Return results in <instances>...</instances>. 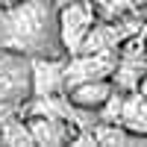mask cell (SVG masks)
Masks as SVG:
<instances>
[{
  "instance_id": "5b68a950",
  "label": "cell",
  "mask_w": 147,
  "mask_h": 147,
  "mask_svg": "<svg viewBox=\"0 0 147 147\" xmlns=\"http://www.w3.org/2000/svg\"><path fill=\"white\" fill-rule=\"evenodd\" d=\"M118 53H71L68 56V88L94 80H112Z\"/></svg>"
},
{
  "instance_id": "5bb4252c",
  "label": "cell",
  "mask_w": 147,
  "mask_h": 147,
  "mask_svg": "<svg viewBox=\"0 0 147 147\" xmlns=\"http://www.w3.org/2000/svg\"><path fill=\"white\" fill-rule=\"evenodd\" d=\"M138 91H141V94H144V97H147V77H144V82H141V85H138Z\"/></svg>"
},
{
  "instance_id": "4fadbf2b",
  "label": "cell",
  "mask_w": 147,
  "mask_h": 147,
  "mask_svg": "<svg viewBox=\"0 0 147 147\" xmlns=\"http://www.w3.org/2000/svg\"><path fill=\"white\" fill-rule=\"evenodd\" d=\"M15 112H24V109H12V106H0V132H3V124H6V118H9V115H15Z\"/></svg>"
},
{
  "instance_id": "9a60e30c",
  "label": "cell",
  "mask_w": 147,
  "mask_h": 147,
  "mask_svg": "<svg viewBox=\"0 0 147 147\" xmlns=\"http://www.w3.org/2000/svg\"><path fill=\"white\" fill-rule=\"evenodd\" d=\"M6 3H15V0H0V6H6Z\"/></svg>"
},
{
  "instance_id": "7c38bea8",
  "label": "cell",
  "mask_w": 147,
  "mask_h": 147,
  "mask_svg": "<svg viewBox=\"0 0 147 147\" xmlns=\"http://www.w3.org/2000/svg\"><path fill=\"white\" fill-rule=\"evenodd\" d=\"M100 18H118V15H136L147 9V0H94Z\"/></svg>"
},
{
  "instance_id": "6da1fadb",
  "label": "cell",
  "mask_w": 147,
  "mask_h": 147,
  "mask_svg": "<svg viewBox=\"0 0 147 147\" xmlns=\"http://www.w3.org/2000/svg\"><path fill=\"white\" fill-rule=\"evenodd\" d=\"M0 47L27 56H65L59 0H15L0 6Z\"/></svg>"
},
{
  "instance_id": "8fae6325",
  "label": "cell",
  "mask_w": 147,
  "mask_h": 147,
  "mask_svg": "<svg viewBox=\"0 0 147 147\" xmlns=\"http://www.w3.org/2000/svg\"><path fill=\"white\" fill-rule=\"evenodd\" d=\"M121 124H127V127L138 129V132H147V97L141 91H127Z\"/></svg>"
},
{
  "instance_id": "9c48e42d",
  "label": "cell",
  "mask_w": 147,
  "mask_h": 147,
  "mask_svg": "<svg viewBox=\"0 0 147 147\" xmlns=\"http://www.w3.org/2000/svg\"><path fill=\"white\" fill-rule=\"evenodd\" d=\"M94 141L97 144H147V132H138L127 124H109V121H100L94 127Z\"/></svg>"
},
{
  "instance_id": "7a4b0ae2",
  "label": "cell",
  "mask_w": 147,
  "mask_h": 147,
  "mask_svg": "<svg viewBox=\"0 0 147 147\" xmlns=\"http://www.w3.org/2000/svg\"><path fill=\"white\" fill-rule=\"evenodd\" d=\"M32 100V56L0 47V106L24 109Z\"/></svg>"
},
{
  "instance_id": "3957f363",
  "label": "cell",
  "mask_w": 147,
  "mask_h": 147,
  "mask_svg": "<svg viewBox=\"0 0 147 147\" xmlns=\"http://www.w3.org/2000/svg\"><path fill=\"white\" fill-rule=\"evenodd\" d=\"M97 6L94 0H59V32L68 53H77L85 35L97 24Z\"/></svg>"
},
{
  "instance_id": "52a82bcc",
  "label": "cell",
  "mask_w": 147,
  "mask_h": 147,
  "mask_svg": "<svg viewBox=\"0 0 147 147\" xmlns=\"http://www.w3.org/2000/svg\"><path fill=\"white\" fill-rule=\"evenodd\" d=\"M27 121H30V129L35 136V144L56 147V144H77V138H80V127L71 124V121H65V118L27 115Z\"/></svg>"
},
{
  "instance_id": "ba28073f",
  "label": "cell",
  "mask_w": 147,
  "mask_h": 147,
  "mask_svg": "<svg viewBox=\"0 0 147 147\" xmlns=\"http://www.w3.org/2000/svg\"><path fill=\"white\" fill-rule=\"evenodd\" d=\"M71 100L77 103L80 109H88V112H100V106L115 94V82L112 80H94V82H82L68 88Z\"/></svg>"
},
{
  "instance_id": "2e32d148",
  "label": "cell",
  "mask_w": 147,
  "mask_h": 147,
  "mask_svg": "<svg viewBox=\"0 0 147 147\" xmlns=\"http://www.w3.org/2000/svg\"><path fill=\"white\" fill-rule=\"evenodd\" d=\"M144 41H147V30H144Z\"/></svg>"
},
{
  "instance_id": "8992f818",
  "label": "cell",
  "mask_w": 147,
  "mask_h": 147,
  "mask_svg": "<svg viewBox=\"0 0 147 147\" xmlns=\"http://www.w3.org/2000/svg\"><path fill=\"white\" fill-rule=\"evenodd\" d=\"M68 91V53L32 56V97Z\"/></svg>"
},
{
  "instance_id": "30bf717a",
  "label": "cell",
  "mask_w": 147,
  "mask_h": 147,
  "mask_svg": "<svg viewBox=\"0 0 147 147\" xmlns=\"http://www.w3.org/2000/svg\"><path fill=\"white\" fill-rule=\"evenodd\" d=\"M0 144H12V147H32L35 144V136H32L30 121L24 112H15L6 118L3 132H0Z\"/></svg>"
},
{
  "instance_id": "277c9868",
  "label": "cell",
  "mask_w": 147,
  "mask_h": 147,
  "mask_svg": "<svg viewBox=\"0 0 147 147\" xmlns=\"http://www.w3.org/2000/svg\"><path fill=\"white\" fill-rule=\"evenodd\" d=\"M147 77V41H144V30L118 50V65L112 74V82L118 91H138V85Z\"/></svg>"
}]
</instances>
